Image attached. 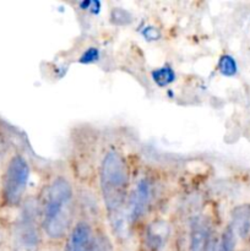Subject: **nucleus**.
<instances>
[{
	"label": "nucleus",
	"instance_id": "nucleus-5",
	"mask_svg": "<svg viewBox=\"0 0 250 251\" xmlns=\"http://www.w3.org/2000/svg\"><path fill=\"white\" fill-rule=\"evenodd\" d=\"M152 195V184L149 179H141L137 183L136 189L132 193L131 198L127 205L129 220L131 222H136L144 216Z\"/></svg>",
	"mask_w": 250,
	"mask_h": 251
},
{
	"label": "nucleus",
	"instance_id": "nucleus-10",
	"mask_svg": "<svg viewBox=\"0 0 250 251\" xmlns=\"http://www.w3.org/2000/svg\"><path fill=\"white\" fill-rule=\"evenodd\" d=\"M152 78H153L154 83L159 87H164V86L171 85L175 80V73L171 66H162V68L156 69L152 71Z\"/></svg>",
	"mask_w": 250,
	"mask_h": 251
},
{
	"label": "nucleus",
	"instance_id": "nucleus-9",
	"mask_svg": "<svg viewBox=\"0 0 250 251\" xmlns=\"http://www.w3.org/2000/svg\"><path fill=\"white\" fill-rule=\"evenodd\" d=\"M164 230H167L166 223H153L150 226L149 230H147V243L152 249H158L162 247L164 239H166V234Z\"/></svg>",
	"mask_w": 250,
	"mask_h": 251
},
{
	"label": "nucleus",
	"instance_id": "nucleus-12",
	"mask_svg": "<svg viewBox=\"0 0 250 251\" xmlns=\"http://www.w3.org/2000/svg\"><path fill=\"white\" fill-rule=\"evenodd\" d=\"M235 249V232L232 228V226L225 228L223 232L221 242L218 244L217 251H234Z\"/></svg>",
	"mask_w": 250,
	"mask_h": 251
},
{
	"label": "nucleus",
	"instance_id": "nucleus-14",
	"mask_svg": "<svg viewBox=\"0 0 250 251\" xmlns=\"http://www.w3.org/2000/svg\"><path fill=\"white\" fill-rule=\"evenodd\" d=\"M100 59V49L91 47V48L86 49L83 54L80 58V63L82 64H92Z\"/></svg>",
	"mask_w": 250,
	"mask_h": 251
},
{
	"label": "nucleus",
	"instance_id": "nucleus-1",
	"mask_svg": "<svg viewBox=\"0 0 250 251\" xmlns=\"http://www.w3.org/2000/svg\"><path fill=\"white\" fill-rule=\"evenodd\" d=\"M100 190L108 218L114 232L122 234L125 226V201L129 185L126 162L120 153L109 151L100 164Z\"/></svg>",
	"mask_w": 250,
	"mask_h": 251
},
{
	"label": "nucleus",
	"instance_id": "nucleus-15",
	"mask_svg": "<svg viewBox=\"0 0 250 251\" xmlns=\"http://www.w3.org/2000/svg\"><path fill=\"white\" fill-rule=\"evenodd\" d=\"M142 34L147 41H157V39L161 38V31L153 26H147L146 28H144Z\"/></svg>",
	"mask_w": 250,
	"mask_h": 251
},
{
	"label": "nucleus",
	"instance_id": "nucleus-11",
	"mask_svg": "<svg viewBox=\"0 0 250 251\" xmlns=\"http://www.w3.org/2000/svg\"><path fill=\"white\" fill-rule=\"evenodd\" d=\"M218 69H220L221 74L225 76H234L238 71V65L237 61L234 60V58L228 54L222 55L220 59V63H218Z\"/></svg>",
	"mask_w": 250,
	"mask_h": 251
},
{
	"label": "nucleus",
	"instance_id": "nucleus-4",
	"mask_svg": "<svg viewBox=\"0 0 250 251\" xmlns=\"http://www.w3.org/2000/svg\"><path fill=\"white\" fill-rule=\"evenodd\" d=\"M38 247V232L34 221L33 207L31 205L24 208L16 227L17 251H36Z\"/></svg>",
	"mask_w": 250,
	"mask_h": 251
},
{
	"label": "nucleus",
	"instance_id": "nucleus-13",
	"mask_svg": "<svg viewBox=\"0 0 250 251\" xmlns=\"http://www.w3.org/2000/svg\"><path fill=\"white\" fill-rule=\"evenodd\" d=\"M110 19H112V21L117 25L129 24V22L131 21V16H130L129 12H126L125 10H122V9L113 10Z\"/></svg>",
	"mask_w": 250,
	"mask_h": 251
},
{
	"label": "nucleus",
	"instance_id": "nucleus-7",
	"mask_svg": "<svg viewBox=\"0 0 250 251\" xmlns=\"http://www.w3.org/2000/svg\"><path fill=\"white\" fill-rule=\"evenodd\" d=\"M211 233L206 223L196 218L191 225L190 251H206L210 248Z\"/></svg>",
	"mask_w": 250,
	"mask_h": 251
},
{
	"label": "nucleus",
	"instance_id": "nucleus-2",
	"mask_svg": "<svg viewBox=\"0 0 250 251\" xmlns=\"http://www.w3.org/2000/svg\"><path fill=\"white\" fill-rule=\"evenodd\" d=\"M74 198L70 183L63 176L53 180L44 201V232L51 239H60L69 230L73 221Z\"/></svg>",
	"mask_w": 250,
	"mask_h": 251
},
{
	"label": "nucleus",
	"instance_id": "nucleus-8",
	"mask_svg": "<svg viewBox=\"0 0 250 251\" xmlns=\"http://www.w3.org/2000/svg\"><path fill=\"white\" fill-rule=\"evenodd\" d=\"M232 228L239 237L250 235V205L239 206L233 211Z\"/></svg>",
	"mask_w": 250,
	"mask_h": 251
},
{
	"label": "nucleus",
	"instance_id": "nucleus-3",
	"mask_svg": "<svg viewBox=\"0 0 250 251\" xmlns=\"http://www.w3.org/2000/svg\"><path fill=\"white\" fill-rule=\"evenodd\" d=\"M28 164L24 157L15 156L7 166L4 179V199L9 205L21 201L28 181Z\"/></svg>",
	"mask_w": 250,
	"mask_h": 251
},
{
	"label": "nucleus",
	"instance_id": "nucleus-6",
	"mask_svg": "<svg viewBox=\"0 0 250 251\" xmlns=\"http://www.w3.org/2000/svg\"><path fill=\"white\" fill-rule=\"evenodd\" d=\"M65 251H92V232L86 222H78L73 228Z\"/></svg>",
	"mask_w": 250,
	"mask_h": 251
}]
</instances>
